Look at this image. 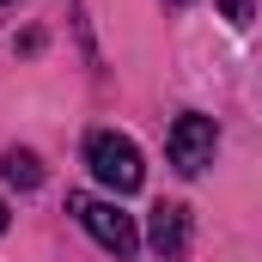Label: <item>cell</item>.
<instances>
[{
  "mask_svg": "<svg viewBox=\"0 0 262 262\" xmlns=\"http://www.w3.org/2000/svg\"><path fill=\"white\" fill-rule=\"evenodd\" d=\"M0 6H6V0H0Z\"/></svg>",
  "mask_w": 262,
  "mask_h": 262,
  "instance_id": "cell-9",
  "label": "cell"
},
{
  "mask_svg": "<svg viewBox=\"0 0 262 262\" xmlns=\"http://www.w3.org/2000/svg\"><path fill=\"white\" fill-rule=\"evenodd\" d=\"M67 207H73V220L110 250V256H134L140 250V232H134V213H122L116 201H98V195H67Z\"/></svg>",
  "mask_w": 262,
  "mask_h": 262,
  "instance_id": "cell-2",
  "label": "cell"
},
{
  "mask_svg": "<svg viewBox=\"0 0 262 262\" xmlns=\"http://www.w3.org/2000/svg\"><path fill=\"white\" fill-rule=\"evenodd\" d=\"M0 232H6V201H0Z\"/></svg>",
  "mask_w": 262,
  "mask_h": 262,
  "instance_id": "cell-7",
  "label": "cell"
},
{
  "mask_svg": "<svg viewBox=\"0 0 262 262\" xmlns=\"http://www.w3.org/2000/svg\"><path fill=\"white\" fill-rule=\"evenodd\" d=\"M85 165H92V177H98L110 195H134V189L146 183L140 146H134L128 134H116V128H92L85 134Z\"/></svg>",
  "mask_w": 262,
  "mask_h": 262,
  "instance_id": "cell-1",
  "label": "cell"
},
{
  "mask_svg": "<svg viewBox=\"0 0 262 262\" xmlns=\"http://www.w3.org/2000/svg\"><path fill=\"white\" fill-rule=\"evenodd\" d=\"M146 238H152L159 256H183V250H189V207H183V201H159Z\"/></svg>",
  "mask_w": 262,
  "mask_h": 262,
  "instance_id": "cell-4",
  "label": "cell"
},
{
  "mask_svg": "<svg viewBox=\"0 0 262 262\" xmlns=\"http://www.w3.org/2000/svg\"><path fill=\"white\" fill-rule=\"evenodd\" d=\"M220 12H226L232 25H244V18H250V0H220Z\"/></svg>",
  "mask_w": 262,
  "mask_h": 262,
  "instance_id": "cell-6",
  "label": "cell"
},
{
  "mask_svg": "<svg viewBox=\"0 0 262 262\" xmlns=\"http://www.w3.org/2000/svg\"><path fill=\"white\" fill-rule=\"evenodd\" d=\"M0 177H6L12 189H37V183H43V165H37L31 146H6V152H0Z\"/></svg>",
  "mask_w": 262,
  "mask_h": 262,
  "instance_id": "cell-5",
  "label": "cell"
},
{
  "mask_svg": "<svg viewBox=\"0 0 262 262\" xmlns=\"http://www.w3.org/2000/svg\"><path fill=\"white\" fill-rule=\"evenodd\" d=\"M171 6H189V0H171Z\"/></svg>",
  "mask_w": 262,
  "mask_h": 262,
  "instance_id": "cell-8",
  "label": "cell"
},
{
  "mask_svg": "<svg viewBox=\"0 0 262 262\" xmlns=\"http://www.w3.org/2000/svg\"><path fill=\"white\" fill-rule=\"evenodd\" d=\"M165 146H171V165H177L183 177H195V171L213 165L220 128H213V116H195V110H189V116H177V122H171V140H165Z\"/></svg>",
  "mask_w": 262,
  "mask_h": 262,
  "instance_id": "cell-3",
  "label": "cell"
}]
</instances>
